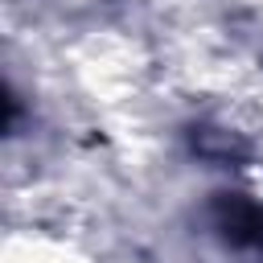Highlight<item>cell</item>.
<instances>
[{
	"label": "cell",
	"instance_id": "1",
	"mask_svg": "<svg viewBox=\"0 0 263 263\" xmlns=\"http://www.w3.org/2000/svg\"><path fill=\"white\" fill-rule=\"evenodd\" d=\"M222 238L238 251H263V210L251 201H222L214 210Z\"/></svg>",
	"mask_w": 263,
	"mask_h": 263
}]
</instances>
